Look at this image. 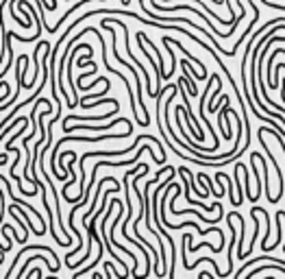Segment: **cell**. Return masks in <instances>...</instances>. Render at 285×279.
Wrapping results in <instances>:
<instances>
[{"instance_id":"obj_2","label":"cell","mask_w":285,"mask_h":279,"mask_svg":"<svg viewBox=\"0 0 285 279\" xmlns=\"http://www.w3.org/2000/svg\"><path fill=\"white\" fill-rule=\"evenodd\" d=\"M163 40H166V41H168V44H174V46H176V48H179V50H181V53H185V55H188V59H190V61H194V63H196V66H198L200 70H203V74H205V77H207V66H205V63H203V61H198V59H196V57H194V55H191V53H190V50H185V48H183V44H181V41L172 40V37H168V35H163Z\"/></svg>"},{"instance_id":"obj_3","label":"cell","mask_w":285,"mask_h":279,"mask_svg":"<svg viewBox=\"0 0 285 279\" xmlns=\"http://www.w3.org/2000/svg\"><path fill=\"white\" fill-rule=\"evenodd\" d=\"M31 262H46V264H48V268H50V273H57V271H59V268L55 266L53 262H48V258H41V255H31V258L24 262V266L20 268V273H18V277H24V275H26V271H29V264H31Z\"/></svg>"},{"instance_id":"obj_1","label":"cell","mask_w":285,"mask_h":279,"mask_svg":"<svg viewBox=\"0 0 285 279\" xmlns=\"http://www.w3.org/2000/svg\"><path fill=\"white\" fill-rule=\"evenodd\" d=\"M29 251H46V253H48V258H50V262H53L57 268L61 266V264H59V258H57V255H55V251L50 249L48 244H31V246H24V249H22L20 253L16 255V259H13L11 268H9V271H7V277H11V275H13V268H16V264L20 262V259H22V255H24V253H29Z\"/></svg>"},{"instance_id":"obj_4","label":"cell","mask_w":285,"mask_h":279,"mask_svg":"<svg viewBox=\"0 0 285 279\" xmlns=\"http://www.w3.org/2000/svg\"><path fill=\"white\" fill-rule=\"evenodd\" d=\"M26 273H31V275H37V277L44 275V273H41V268H31V271H26Z\"/></svg>"}]
</instances>
